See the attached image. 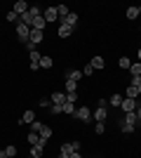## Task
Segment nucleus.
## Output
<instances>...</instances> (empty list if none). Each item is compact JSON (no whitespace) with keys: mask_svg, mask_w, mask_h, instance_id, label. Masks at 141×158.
<instances>
[{"mask_svg":"<svg viewBox=\"0 0 141 158\" xmlns=\"http://www.w3.org/2000/svg\"><path fill=\"white\" fill-rule=\"evenodd\" d=\"M17 35H19V40L28 43V35H31V26H26L24 21H17Z\"/></svg>","mask_w":141,"mask_h":158,"instance_id":"f257e3e1","label":"nucleus"},{"mask_svg":"<svg viewBox=\"0 0 141 158\" xmlns=\"http://www.w3.org/2000/svg\"><path fill=\"white\" fill-rule=\"evenodd\" d=\"M42 19L47 21V24H52V21L59 19V14H57V7H47L45 12H42Z\"/></svg>","mask_w":141,"mask_h":158,"instance_id":"f03ea898","label":"nucleus"},{"mask_svg":"<svg viewBox=\"0 0 141 158\" xmlns=\"http://www.w3.org/2000/svg\"><path fill=\"white\" fill-rule=\"evenodd\" d=\"M122 111H125V113H132V111H136V102H134V99H129V97H125V99H122Z\"/></svg>","mask_w":141,"mask_h":158,"instance_id":"7ed1b4c3","label":"nucleus"},{"mask_svg":"<svg viewBox=\"0 0 141 158\" xmlns=\"http://www.w3.org/2000/svg\"><path fill=\"white\" fill-rule=\"evenodd\" d=\"M94 118H96V123H106V118H108L106 106H96V111H94Z\"/></svg>","mask_w":141,"mask_h":158,"instance_id":"20e7f679","label":"nucleus"},{"mask_svg":"<svg viewBox=\"0 0 141 158\" xmlns=\"http://www.w3.org/2000/svg\"><path fill=\"white\" fill-rule=\"evenodd\" d=\"M42 38H45V33H42V31H35V28H31V35H28V43H33V45H38V43H42Z\"/></svg>","mask_w":141,"mask_h":158,"instance_id":"39448f33","label":"nucleus"},{"mask_svg":"<svg viewBox=\"0 0 141 158\" xmlns=\"http://www.w3.org/2000/svg\"><path fill=\"white\" fill-rule=\"evenodd\" d=\"M75 24H78V14H75V12H71L68 17H64V19H61V26H71V28H73Z\"/></svg>","mask_w":141,"mask_h":158,"instance_id":"423d86ee","label":"nucleus"},{"mask_svg":"<svg viewBox=\"0 0 141 158\" xmlns=\"http://www.w3.org/2000/svg\"><path fill=\"white\" fill-rule=\"evenodd\" d=\"M89 116H92V113H89L87 106H80V109H75V118H78V120H89Z\"/></svg>","mask_w":141,"mask_h":158,"instance_id":"0eeeda50","label":"nucleus"},{"mask_svg":"<svg viewBox=\"0 0 141 158\" xmlns=\"http://www.w3.org/2000/svg\"><path fill=\"white\" fill-rule=\"evenodd\" d=\"M26 12H28V5L24 2V0H17V2H14V14L21 17V14H26Z\"/></svg>","mask_w":141,"mask_h":158,"instance_id":"6e6552de","label":"nucleus"},{"mask_svg":"<svg viewBox=\"0 0 141 158\" xmlns=\"http://www.w3.org/2000/svg\"><path fill=\"white\" fill-rule=\"evenodd\" d=\"M89 66H92L94 71H101V69H104V57H99V54H96V57H92V61H89Z\"/></svg>","mask_w":141,"mask_h":158,"instance_id":"1a4fd4ad","label":"nucleus"},{"mask_svg":"<svg viewBox=\"0 0 141 158\" xmlns=\"http://www.w3.org/2000/svg\"><path fill=\"white\" fill-rule=\"evenodd\" d=\"M80 78H82V71H78V69H71L66 73V80H73V83H78Z\"/></svg>","mask_w":141,"mask_h":158,"instance_id":"9d476101","label":"nucleus"},{"mask_svg":"<svg viewBox=\"0 0 141 158\" xmlns=\"http://www.w3.org/2000/svg\"><path fill=\"white\" fill-rule=\"evenodd\" d=\"M64 102H66V92H54V94H52V104L61 106Z\"/></svg>","mask_w":141,"mask_h":158,"instance_id":"9b49d317","label":"nucleus"},{"mask_svg":"<svg viewBox=\"0 0 141 158\" xmlns=\"http://www.w3.org/2000/svg\"><path fill=\"white\" fill-rule=\"evenodd\" d=\"M42 153H45V146H40V144L31 146V158H42Z\"/></svg>","mask_w":141,"mask_h":158,"instance_id":"f8f14e48","label":"nucleus"},{"mask_svg":"<svg viewBox=\"0 0 141 158\" xmlns=\"http://www.w3.org/2000/svg\"><path fill=\"white\" fill-rule=\"evenodd\" d=\"M31 26L35 28V31H45V26H47V21L42 19V17H38V19H33V24Z\"/></svg>","mask_w":141,"mask_h":158,"instance_id":"ddd939ff","label":"nucleus"},{"mask_svg":"<svg viewBox=\"0 0 141 158\" xmlns=\"http://www.w3.org/2000/svg\"><path fill=\"white\" fill-rule=\"evenodd\" d=\"M122 99H125L122 94H111V99H108V104H111V106H120V104H122Z\"/></svg>","mask_w":141,"mask_h":158,"instance_id":"4468645a","label":"nucleus"},{"mask_svg":"<svg viewBox=\"0 0 141 158\" xmlns=\"http://www.w3.org/2000/svg\"><path fill=\"white\" fill-rule=\"evenodd\" d=\"M73 151H75V146H73V142H71V144H61V151H59V153H64V156H71Z\"/></svg>","mask_w":141,"mask_h":158,"instance_id":"2eb2a0df","label":"nucleus"},{"mask_svg":"<svg viewBox=\"0 0 141 158\" xmlns=\"http://www.w3.org/2000/svg\"><path fill=\"white\" fill-rule=\"evenodd\" d=\"M61 109H64V113L75 116V104H73V102H64V106H61Z\"/></svg>","mask_w":141,"mask_h":158,"instance_id":"dca6fc26","label":"nucleus"},{"mask_svg":"<svg viewBox=\"0 0 141 158\" xmlns=\"http://www.w3.org/2000/svg\"><path fill=\"white\" fill-rule=\"evenodd\" d=\"M57 14H59V19H64V17H68V14H71V10H68L66 5H57Z\"/></svg>","mask_w":141,"mask_h":158,"instance_id":"f3484780","label":"nucleus"},{"mask_svg":"<svg viewBox=\"0 0 141 158\" xmlns=\"http://www.w3.org/2000/svg\"><path fill=\"white\" fill-rule=\"evenodd\" d=\"M38 135H40V139H45V142H47V139L52 137V130H49V127H47V125H42V127H40V132H38Z\"/></svg>","mask_w":141,"mask_h":158,"instance_id":"a211bd4d","label":"nucleus"},{"mask_svg":"<svg viewBox=\"0 0 141 158\" xmlns=\"http://www.w3.org/2000/svg\"><path fill=\"white\" fill-rule=\"evenodd\" d=\"M122 120H125V123H129V125H136V123H139L134 111H132V113H125V118H122Z\"/></svg>","mask_w":141,"mask_h":158,"instance_id":"6ab92c4d","label":"nucleus"},{"mask_svg":"<svg viewBox=\"0 0 141 158\" xmlns=\"http://www.w3.org/2000/svg\"><path fill=\"white\" fill-rule=\"evenodd\" d=\"M19 123H35V113L33 111H26V113H24V118H21Z\"/></svg>","mask_w":141,"mask_h":158,"instance_id":"aec40b11","label":"nucleus"},{"mask_svg":"<svg viewBox=\"0 0 141 158\" xmlns=\"http://www.w3.org/2000/svg\"><path fill=\"white\" fill-rule=\"evenodd\" d=\"M71 33H73V28H71V26H59V38H68Z\"/></svg>","mask_w":141,"mask_h":158,"instance_id":"412c9836","label":"nucleus"},{"mask_svg":"<svg viewBox=\"0 0 141 158\" xmlns=\"http://www.w3.org/2000/svg\"><path fill=\"white\" fill-rule=\"evenodd\" d=\"M139 17V7H127V19H136Z\"/></svg>","mask_w":141,"mask_h":158,"instance_id":"4be33fe9","label":"nucleus"},{"mask_svg":"<svg viewBox=\"0 0 141 158\" xmlns=\"http://www.w3.org/2000/svg\"><path fill=\"white\" fill-rule=\"evenodd\" d=\"M40 69H52V57H42L40 59Z\"/></svg>","mask_w":141,"mask_h":158,"instance_id":"5701e85b","label":"nucleus"},{"mask_svg":"<svg viewBox=\"0 0 141 158\" xmlns=\"http://www.w3.org/2000/svg\"><path fill=\"white\" fill-rule=\"evenodd\" d=\"M129 73H132V78H134V76H141V64H132L129 66Z\"/></svg>","mask_w":141,"mask_h":158,"instance_id":"b1692460","label":"nucleus"},{"mask_svg":"<svg viewBox=\"0 0 141 158\" xmlns=\"http://www.w3.org/2000/svg\"><path fill=\"white\" fill-rule=\"evenodd\" d=\"M127 97H129V99H136V97H139V90H136L134 85H129V87H127Z\"/></svg>","mask_w":141,"mask_h":158,"instance_id":"393cba45","label":"nucleus"},{"mask_svg":"<svg viewBox=\"0 0 141 158\" xmlns=\"http://www.w3.org/2000/svg\"><path fill=\"white\" fill-rule=\"evenodd\" d=\"M118 66H120V69H129V66H132V61H129V57H120V61H118Z\"/></svg>","mask_w":141,"mask_h":158,"instance_id":"a878e982","label":"nucleus"},{"mask_svg":"<svg viewBox=\"0 0 141 158\" xmlns=\"http://www.w3.org/2000/svg\"><path fill=\"white\" fill-rule=\"evenodd\" d=\"M136 125H129V123H125V120H120V130L122 132H134Z\"/></svg>","mask_w":141,"mask_h":158,"instance_id":"bb28decb","label":"nucleus"},{"mask_svg":"<svg viewBox=\"0 0 141 158\" xmlns=\"http://www.w3.org/2000/svg\"><path fill=\"white\" fill-rule=\"evenodd\" d=\"M40 59H42V54L33 50V52H31V64H40Z\"/></svg>","mask_w":141,"mask_h":158,"instance_id":"cd10ccee","label":"nucleus"},{"mask_svg":"<svg viewBox=\"0 0 141 158\" xmlns=\"http://www.w3.org/2000/svg\"><path fill=\"white\" fill-rule=\"evenodd\" d=\"M75 87H78V83H73V80H66V92H75Z\"/></svg>","mask_w":141,"mask_h":158,"instance_id":"c85d7f7f","label":"nucleus"},{"mask_svg":"<svg viewBox=\"0 0 141 158\" xmlns=\"http://www.w3.org/2000/svg\"><path fill=\"white\" fill-rule=\"evenodd\" d=\"M66 102H78V92H66Z\"/></svg>","mask_w":141,"mask_h":158,"instance_id":"c756f323","label":"nucleus"},{"mask_svg":"<svg viewBox=\"0 0 141 158\" xmlns=\"http://www.w3.org/2000/svg\"><path fill=\"white\" fill-rule=\"evenodd\" d=\"M5 153H7L10 158H14V156H17V146H7V149H5Z\"/></svg>","mask_w":141,"mask_h":158,"instance_id":"7c9ffc66","label":"nucleus"},{"mask_svg":"<svg viewBox=\"0 0 141 158\" xmlns=\"http://www.w3.org/2000/svg\"><path fill=\"white\" fill-rule=\"evenodd\" d=\"M7 21H19V14H14V10L7 12Z\"/></svg>","mask_w":141,"mask_h":158,"instance_id":"2f4dec72","label":"nucleus"},{"mask_svg":"<svg viewBox=\"0 0 141 158\" xmlns=\"http://www.w3.org/2000/svg\"><path fill=\"white\" fill-rule=\"evenodd\" d=\"M104 130H106V125H104V123H96V127H94V132H96V135H104Z\"/></svg>","mask_w":141,"mask_h":158,"instance_id":"473e14b6","label":"nucleus"},{"mask_svg":"<svg viewBox=\"0 0 141 158\" xmlns=\"http://www.w3.org/2000/svg\"><path fill=\"white\" fill-rule=\"evenodd\" d=\"M61 106H64V104H61ZM61 106L52 104V113H54V116H59V113H64V109H61Z\"/></svg>","mask_w":141,"mask_h":158,"instance_id":"72a5a7b5","label":"nucleus"},{"mask_svg":"<svg viewBox=\"0 0 141 158\" xmlns=\"http://www.w3.org/2000/svg\"><path fill=\"white\" fill-rule=\"evenodd\" d=\"M92 73H94V69H92V66H85V69H82V76H92Z\"/></svg>","mask_w":141,"mask_h":158,"instance_id":"f704fd0d","label":"nucleus"},{"mask_svg":"<svg viewBox=\"0 0 141 158\" xmlns=\"http://www.w3.org/2000/svg\"><path fill=\"white\" fill-rule=\"evenodd\" d=\"M129 85H134V87H139V85H141V76H134V78H132V83H129Z\"/></svg>","mask_w":141,"mask_h":158,"instance_id":"c9c22d12","label":"nucleus"},{"mask_svg":"<svg viewBox=\"0 0 141 158\" xmlns=\"http://www.w3.org/2000/svg\"><path fill=\"white\" fill-rule=\"evenodd\" d=\"M31 125H33V132H40V127H42V123H40V120H35V123H31Z\"/></svg>","mask_w":141,"mask_h":158,"instance_id":"e433bc0d","label":"nucleus"},{"mask_svg":"<svg viewBox=\"0 0 141 158\" xmlns=\"http://www.w3.org/2000/svg\"><path fill=\"white\" fill-rule=\"evenodd\" d=\"M134 113H136V120H141V102H136V111Z\"/></svg>","mask_w":141,"mask_h":158,"instance_id":"4c0bfd02","label":"nucleus"},{"mask_svg":"<svg viewBox=\"0 0 141 158\" xmlns=\"http://www.w3.org/2000/svg\"><path fill=\"white\" fill-rule=\"evenodd\" d=\"M68 158H82V156H80V151H73V153H71Z\"/></svg>","mask_w":141,"mask_h":158,"instance_id":"58836bf2","label":"nucleus"},{"mask_svg":"<svg viewBox=\"0 0 141 158\" xmlns=\"http://www.w3.org/2000/svg\"><path fill=\"white\" fill-rule=\"evenodd\" d=\"M59 158H68V156H64V153H59Z\"/></svg>","mask_w":141,"mask_h":158,"instance_id":"ea45409f","label":"nucleus"},{"mask_svg":"<svg viewBox=\"0 0 141 158\" xmlns=\"http://www.w3.org/2000/svg\"><path fill=\"white\" fill-rule=\"evenodd\" d=\"M139 61H141V47H139Z\"/></svg>","mask_w":141,"mask_h":158,"instance_id":"a19ab883","label":"nucleus"},{"mask_svg":"<svg viewBox=\"0 0 141 158\" xmlns=\"http://www.w3.org/2000/svg\"><path fill=\"white\" fill-rule=\"evenodd\" d=\"M136 90H139V94H141V85H139V87H136Z\"/></svg>","mask_w":141,"mask_h":158,"instance_id":"79ce46f5","label":"nucleus"},{"mask_svg":"<svg viewBox=\"0 0 141 158\" xmlns=\"http://www.w3.org/2000/svg\"><path fill=\"white\" fill-rule=\"evenodd\" d=\"M5 158H10V156H5Z\"/></svg>","mask_w":141,"mask_h":158,"instance_id":"37998d69","label":"nucleus"}]
</instances>
